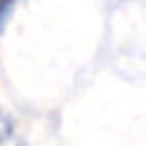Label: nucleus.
<instances>
[{
	"instance_id": "f257e3e1",
	"label": "nucleus",
	"mask_w": 146,
	"mask_h": 146,
	"mask_svg": "<svg viewBox=\"0 0 146 146\" xmlns=\"http://www.w3.org/2000/svg\"><path fill=\"white\" fill-rule=\"evenodd\" d=\"M10 131H13V123H10V118H8V113L0 108V141H5L8 136H10Z\"/></svg>"
},
{
	"instance_id": "f03ea898",
	"label": "nucleus",
	"mask_w": 146,
	"mask_h": 146,
	"mask_svg": "<svg viewBox=\"0 0 146 146\" xmlns=\"http://www.w3.org/2000/svg\"><path fill=\"white\" fill-rule=\"evenodd\" d=\"M15 3H18V0H0V28H3V23L8 21V15H10V10H13Z\"/></svg>"
}]
</instances>
